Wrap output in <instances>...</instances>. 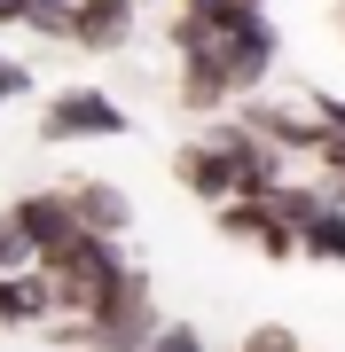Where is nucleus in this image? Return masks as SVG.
Returning <instances> with one entry per match:
<instances>
[{"label":"nucleus","instance_id":"1","mask_svg":"<svg viewBox=\"0 0 345 352\" xmlns=\"http://www.w3.org/2000/svg\"><path fill=\"white\" fill-rule=\"evenodd\" d=\"M173 180L196 204H243V196H275L282 188V149L267 133H251L243 118H212L205 133H189L173 149Z\"/></svg>","mask_w":345,"mask_h":352},{"label":"nucleus","instance_id":"2","mask_svg":"<svg viewBox=\"0 0 345 352\" xmlns=\"http://www.w3.org/2000/svg\"><path fill=\"white\" fill-rule=\"evenodd\" d=\"M157 329H165V314H157V289H149V274H141V266H126V274H118V289L71 329V337L94 344V352H149Z\"/></svg>","mask_w":345,"mask_h":352},{"label":"nucleus","instance_id":"3","mask_svg":"<svg viewBox=\"0 0 345 352\" xmlns=\"http://www.w3.org/2000/svg\"><path fill=\"white\" fill-rule=\"evenodd\" d=\"M275 55H282V32L267 24V8H259V16H243V24H236L228 39H220V47H205V55H180V71L220 78L228 94H251V87H267Z\"/></svg>","mask_w":345,"mask_h":352},{"label":"nucleus","instance_id":"4","mask_svg":"<svg viewBox=\"0 0 345 352\" xmlns=\"http://www.w3.org/2000/svg\"><path fill=\"white\" fill-rule=\"evenodd\" d=\"M134 118L126 102H110L103 87H55L48 110H39V141L48 149H71V141H126Z\"/></svg>","mask_w":345,"mask_h":352},{"label":"nucleus","instance_id":"5","mask_svg":"<svg viewBox=\"0 0 345 352\" xmlns=\"http://www.w3.org/2000/svg\"><path fill=\"white\" fill-rule=\"evenodd\" d=\"M8 227L39 251V266H48V258H63L71 243L87 235V219H79L71 188H32V196H16V204H8Z\"/></svg>","mask_w":345,"mask_h":352},{"label":"nucleus","instance_id":"6","mask_svg":"<svg viewBox=\"0 0 345 352\" xmlns=\"http://www.w3.org/2000/svg\"><path fill=\"white\" fill-rule=\"evenodd\" d=\"M267 0H173V47L180 55H205V47H220L243 16H259Z\"/></svg>","mask_w":345,"mask_h":352},{"label":"nucleus","instance_id":"7","mask_svg":"<svg viewBox=\"0 0 345 352\" xmlns=\"http://www.w3.org/2000/svg\"><path fill=\"white\" fill-rule=\"evenodd\" d=\"M134 24H141V0H87L71 16V47L79 55H118L134 39Z\"/></svg>","mask_w":345,"mask_h":352},{"label":"nucleus","instance_id":"8","mask_svg":"<svg viewBox=\"0 0 345 352\" xmlns=\"http://www.w3.org/2000/svg\"><path fill=\"white\" fill-rule=\"evenodd\" d=\"M39 321H63V298H55L48 266L39 274H0V329H39Z\"/></svg>","mask_w":345,"mask_h":352},{"label":"nucleus","instance_id":"9","mask_svg":"<svg viewBox=\"0 0 345 352\" xmlns=\"http://www.w3.org/2000/svg\"><path fill=\"white\" fill-rule=\"evenodd\" d=\"M71 204H79V219H87V235H118V243H126L134 196L118 188V180H71Z\"/></svg>","mask_w":345,"mask_h":352},{"label":"nucleus","instance_id":"10","mask_svg":"<svg viewBox=\"0 0 345 352\" xmlns=\"http://www.w3.org/2000/svg\"><path fill=\"white\" fill-rule=\"evenodd\" d=\"M298 258H337L345 266V204L322 188L306 204V219H298Z\"/></svg>","mask_w":345,"mask_h":352},{"label":"nucleus","instance_id":"11","mask_svg":"<svg viewBox=\"0 0 345 352\" xmlns=\"http://www.w3.org/2000/svg\"><path fill=\"white\" fill-rule=\"evenodd\" d=\"M0 274H39V251L8 227V212H0Z\"/></svg>","mask_w":345,"mask_h":352},{"label":"nucleus","instance_id":"12","mask_svg":"<svg viewBox=\"0 0 345 352\" xmlns=\"http://www.w3.org/2000/svg\"><path fill=\"white\" fill-rule=\"evenodd\" d=\"M149 352H205V329H196V321H165Z\"/></svg>","mask_w":345,"mask_h":352},{"label":"nucleus","instance_id":"13","mask_svg":"<svg viewBox=\"0 0 345 352\" xmlns=\"http://www.w3.org/2000/svg\"><path fill=\"white\" fill-rule=\"evenodd\" d=\"M24 94H32V63L0 55V110H8V102H24Z\"/></svg>","mask_w":345,"mask_h":352},{"label":"nucleus","instance_id":"14","mask_svg":"<svg viewBox=\"0 0 345 352\" xmlns=\"http://www.w3.org/2000/svg\"><path fill=\"white\" fill-rule=\"evenodd\" d=\"M337 204H345V188H337Z\"/></svg>","mask_w":345,"mask_h":352},{"label":"nucleus","instance_id":"15","mask_svg":"<svg viewBox=\"0 0 345 352\" xmlns=\"http://www.w3.org/2000/svg\"><path fill=\"white\" fill-rule=\"evenodd\" d=\"M337 8H345V0H337Z\"/></svg>","mask_w":345,"mask_h":352}]
</instances>
